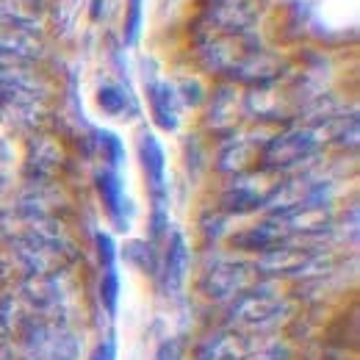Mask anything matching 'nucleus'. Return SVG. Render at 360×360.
I'll return each mask as SVG.
<instances>
[{
    "label": "nucleus",
    "mask_w": 360,
    "mask_h": 360,
    "mask_svg": "<svg viewBox=\"0 0 360 360\" xmlns=\"http://www.w3.org/2000/svg\"><path fill=\"white\" fill-rule=\"evenodd\" d=\"M241 358V349H238V341L236 335H219V338H211L202 352L200 360H238Z\"/></svg>",
    "instance_id": "obj_5"
},
{
    "label": "nucleus",
    "mask_w": 360,
    "mask_h": 360,
    "mask_svg": "<svg viewBox=\"0 0 360 360\" xmlns=\"http://www.w3.org/2000/svg\"><path fill=\"white\" fill-rule=\"evenodd\" d=\"M311 150H314L311 134H285V136L271 139L264 155H271V153H274V158H277L274 164H294L297 158L308 155Z\"/></svg>",
    "instance_id": "obj_2"
},
{
    "label": "nucleus",
    "mask_w": 360,
    "mask_h": 360,
    "mask_svg": "<svg viewBox=\"0 0 360 360\" xmlns=\"http://www.w3.org/2000/svg\"><path fill=\"white\" fill-rule=\"evenodd\" d=\"M97 180H100V194H103V200H105V205H108L111 217H117V208H120V194H122L120 180L114 178V175H100Z\"/></svg>",
    "instance_id": "obj_6"
},
{
    "label": "nucleus",
    "mask_w": 360,
    "mask_h": 360,
    "mask_svg": "<svg viewBox=\"0 0 360 360\" xmlns=\"http://www.w3.org/2000/svg\"><path fill=\"white\" fill-rule=\"evenodd\" d=\"M141 164H144V172L147 178L153 180V186L158 188L161 180H164V150L161 144L155 141V136H141Z\"/></svg>",
    "instance_id": "obj_4"
},
{
    "label": "nucleus",
    "mask_w": 360,
    "mask_h": 360,
    "mask_svg": "<svg viewBox=\"0 0 360 360\" xmlns=\"http://www.w3.org/2000/svg\"><path fill=\"white\" fill-rule=\"evenodd\" d=\"M100 105L108 114H122L125 111V94H120V89H103L100 91Z\"/></svg>",
    "instance_id": "obj_9"
},
{
    "label": "nucleus",
    "mask_w": 360,
    "mask_h": 360,
    "mask_svg": "<svg viewBox=\"0 0 360 360\" xmlns=\"http://www.w3.org/2000/svg\"><path fill=\"white\" fill-rule=\"evenodd\" d=\"M183 269H186V247H183V238H175V247L167 255V274L172 277V283L183 280Z\"/></svg>",
    "instance_id": "obj_7"
},
{
    "label": "nucleus",
    "mask_w": 360,
    "mask_h": 360,
    "mask_svg": "<svg viewBox=\"0 0 360 360\" xmlns=\"http://www.w3.org/2000/svg\"><path fill=\"white\" fill-rule=\"evenodd\" d=\"M89 360H114V344H111V341L100 344V347L94 349V355H91Z\"/></svg>",
    "instance_id": "obj_12"
},
{
    "label": "nucleus",
    "mask_w": 360,
    "mask_h": 360,
    "mask_svg": "<svg viewBox=\"0 0 360 360\" xmlns=\"http://www.w3.org/2000/svg\"><path fill=\"white\" fill-rule=\"evenodd\" d=\"M280 311V302L269 297H255V294H244L236 305H233V319L244 321V324H266Z\"/></svg>",
    "instance_id": "obj_1"
},
{
    "label": "nucleus",
    "mask_w": 360,
    "mask_h": 360,
    "mask_svg": "<svg viewBox=\"0 0 360 360\" xmlns=\"http://www.w3.org/2000/svg\"><path fill=\"white\" fill-rule=\"evenodd\" d=\"M150 100H153V114L158 120V125L164 128H175L178 125V105H175V91L167 84H155L150 89Z\"/></svg>",
    "instance_id": "obj_3"
},
{
    "label": "nucleus",
    "mask_w": 360,
    "mask_h": 360,
    "mask_svg": "<svg viewBox=\"0 0 360 360\" xmlns=\"http://www.w3.org/2000/svg\"><path fill=\"white\" fill-rule=\"evenodd\" d=\"M139 31V0H131V20H128V39L134 42Z\"/></svg>",
    "instance_id": "obj_11"
},
{
    "label": "nucleus",
    "mask_w": 360,
    "mask_h": 360,
    "mask_svg": "<svg viewBox=\"0 0 360 360\" xmlns=\"http://www.w3.org/2000/svg\"><path fill=\"white\" fill-rule=\"evenodd\" d=\"M97 244H100V258H103L105 269H111V261H114V244H111V238L108 236H100Z\"/></svg>",
    "instance_id": "obj_10"
},
{
    "label": "nucleus",
    "mask_w": 360,
    "mask_h": 360,
    "mask_svg": "<svg viewBox=\"0 0 360 360\" xmlns=\"http://www.w3.org/2000/svg\"><path fill=\"white\" fill-rule=\"evenodd\" d=\"M117 294H120V277H117L114 269H105L103 285H100V297H103V302L108 305L111 314H114V308H117Z\"/></svg>",
    "instance_id": "obj_8"
}]
</instances>
